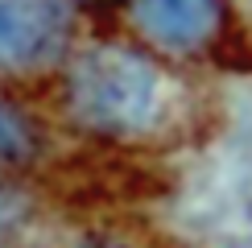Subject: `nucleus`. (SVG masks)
<instances>
[{
  "instance_id": "f257e3e1",
  "label": "nucleus",
  "mask_w": 252,
  "mask_h": 248,
  "mask_svg": "<svg viewBox=\"0 0 252 248\" xmlns=\"http://www.w3.org/2000/svg\"><path fill=\"white\" fill-rule=\"evenodd\" d=\"M161 75L145 54L124 46H95L70 62L66 108L95 132H141L161 112Z\"/></svg>"
},
{
  "instance_id": "f03ea898",
  "label": "nucleus",
  "mask_w": 252,
  "mask_h": 248,
  "mask_svg": "<svg viewBox=\"0 0 252 248\" xmlns=\"http://www.w3.org/2000/svg\"><path fill=\"white\" fill-rule=\"evenodd\" d=\"M75 0H0V66L37 70L66 54Z\"/></svg>"
},
{
  "instance_id": "7ed1b4c3",
  "label": "nucleus",
  "mask_w": 252,
  "mask_h": 248,
  "mask_svg": "<svg viewBox=\"0 0 252 248\" xmlns=\"http://www.w3.org/2000/svg\"><path fill=\"white\" fill-rule=\"evenodd\" d=\"M128 21L157 50L190 54L219 33L223 0H128Z\"/></svg>"
},
{
  "instance_id": "20e7f679",
  "label": "nucleus",
  "mask_w": 252,
  "mask_h": 248,
  "mask_svg": "<svg viewBox=\"0 0 252 248\" xmlns=\"http://www.w3.org/2000/svg\"><path fill=\"white\" fill-rule=\"evenodd\" d=\"M33 149H37V132L29 124V116L17 103L0 99V157L17 161V157H29Z\"/></svg>"
}]
</instances>
